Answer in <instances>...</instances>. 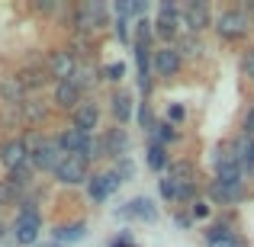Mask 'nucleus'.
Returning <instances> with one entry per match:
<instances>
[{
  "mask_svg": "<svg viewBox=\"0 0 254 247\" xmlns=\"http://www.w3.org/2000/svg\"><path fill=\"white\" fill-rule=\"evenodd\" d=\"M212 29H216V36L222 39V42L235 45V42H242V39H248V32L254 29V16L245 13L242 6H225V10L216 16Z\"/></svg>",
  "mask_w": 254,
  "mask_h": 247,
  "instance_id": "f257e3e1",
  "label": "nucleus"
},
{
  "mask_svg": "<svg viewBox=\"0 0 254 247\" xmlns=\"http://www.w3.org/2000/svg\"><path fill=\"white\" fill-rule=\"evenodd\" d=\"M26 145H29V164L36 173H52L62 161V148H58L55 135H42V132H32L29 138H26Z\"/></svg>",
  "mask_w": 254,
  "mask_h": 247,
  "instance_id": "f03ea898",
  "label": "nucleus"
},
{
  "mask_svg": "<svg viewBox=\"0 0 254 247\" xmlns=\"http://www.w3.org/2000/svg\"><path fill=\"white\" fill-rule=\"evenodd\" d=\"M71 26H74V36H97L100 29L110 26V10L103 3H77L74 6V16H71Z\"/></svg>",
  "mask_w": 254,
  "mask_h": 247,
  "instance_id": "7ed1b4c3",
  "label": "nucleus"
},
{
  "mask_svg": "<svg viewBox=\"0 0 254 247\" xmlns=\"http://www.w3.org/2000/svg\"><path fill=\"white\" fill-rule=\"evenodd\" d=\"M23 209H19L16 222H13V238H16V244L29 247L39 241V231H42V215H39L36 202H29V199H23Z\"/></svg>",
  "mask_w": 254,
  "mask_h": 247,
  "instance_id": "20e7f679",
  "label": "nucleus"
},
{
  "mask_svg": "<svg viewBox=\"0 0 254 247\" xmlns=\"http://www.w3.org/2000/svg\"><path fill=\"white\" fill-rule=\"evenodd\" d=\"M216 23V16H212L209 3H203V0H190V3H184V10H180V36L184 32H190V36H203L209 26Z\"/></svg>",
  "mask_w": 254,
  "mask_h": 247,
  "instance_id": "39448f33",
  "label": "nucleus"
},
{
  "mask_svg": "<svg viewBox=\"0 0 254 247\" xmlns=\"http://www.w3.org/2000/svg\"><path fill=\"white\" fill-rule=\"evenodd\" d=\"M52 173H55V180L62 186H81V183L87 186V180L93 177V173H90V161L81 157V154H64Z\"/></svg>",
  "mask_w": 254,
  "mask_h": 247,
  "instance_id": "423d86ee",
  "label": "nucleus"
},
{
  "mask_svg": "<svg viewBox=\"0 0 254 247\" xmlns=\"http://www.w3.org/2000/svg\"><path fill=\"white\" fill-rule=\"evenodd\" d=\"M77 58L71 55L68 49H52L49 55H45V71H49L52 84H64V81H74L77 74Z\"/></svg>",
  "mask_w": 254,
  "mask_h": 247,
  "instance_id": "0eeeda50",
  "label": "nucleus"
},
{
  "mask_svg": "<svg viewBox=\"0 0 254 247\" xmlns=\"http://www.w3.org/2000/svg\"><path fill=\"white\" fill-rule=\"evenodd\" d=\"M184 68V58L174 45H155V55H151V74L158 81H174Z\"/></svg>",
  "mask_w": 254,
  "mask_h": 247,
  "instance_id": "6e6552de",
  "label": "nucleus"
},
{
  "mask_svg": "<svg viewBox=\"0 0 254 247\" xmlns=\"http://www.w3.org/2000/svg\"><path fill=\"white\" fill-rule=\"evenodd\" d=\"M23 164H29V145L23 135H10L0 142V167L6 173H16Z\"/></svg>",
  "mask_w": 254,
  "mask_h": 247,
  "instance_id": "1a4fd4ad",
  "label": "nucleus"
},
{
  "mask_svg": "<svg viewBox=\"0 0 254 247\" xmlns=\"http://www.w3.org/2000/svg\"><path fill=\"white\" fill-rule=\"evenodd\" d=\"M100 119H103V109H100V103L93 97H84V103L71 112V125H74V129H81L84 135H97Z\"/></svg>",
  "mask_w": 254,
  "mask_h": 247,
  "instance_id": "9d476101",
  "label": "nucleus"
},
{
  "mask_svg": "<svg viewBox=\"0 0 254 247\" xmlns=\"http://www.w3.org/2000/svg\"><path fill=\"white\" fill-rule=\"evenodd\" d=\"M123 186V180H119L116 170H103V173H93L90 180H87V196L93 199L97 205H103L106 199L113 196V193Z\"/></svg>",
  "mask_w": 254,
  "mask_h": 247,
  "instance_id": "9b49d317",
  "label": "nucleus"
},
{
  "mask_svg": "<svg viewBox=\"0 0 254 247\" xmlns=\"http://www.w3.org/2000/svg\"><path fill=\"white\" fill-rule=\"evenodd\" d=\"M110 112H113V119H116V125L126 129V125L135 119V97H132V90L116 87V90L110 93Z\"/></svg>",
  "mask_w": 254,
  "mask_h": 247,
  "instance_id": "f8f14e48",
  "label": "nucleus"
},
{
  "mask_svg": "<svg viewBox=\"0 0 254 247\" xmlns=\"http://www.w3.org/2000/svg\"><path fill=\"white\" fill-rule=\"evenodd\" d=\"M100 145H103V157H113V161H123L129 157V132L123 125H113L100 135Z\"/></svg>",
  "mask_w": 254,
  "mask_h": 247,
  "instance_id": "ddd939ff",
  "label": "nucleus"
},
{
  "mask_svg": "<svg viewBox=\"0 0 254 247\" xmlns=\"http://www.w3.org/2000/svg\"><path fill=\"white\" fill-rule=\"evenodd\" d=\"M84 103V93L74 81H64V84H52V106L62 112H74L77 106Z\"/></svg>",
  "mask_w": 254,
  "mask_h": 247,
  "instance_id": "4468645a",
  "label": "nucleus"
},
{
  "mask_svg": "<svg viewBox=\"0 0 254 247\" xmlns=\"http://www.w3.org/2000/svg\"><path fill=\"white\" fill-rule=\"evenodd\" d=\"M26 99H29V90L23 87L19 74H0V103L10 109H19Z\"/></svg>",
  "mask_w": 254,
  "mask_h": 247,
  "instance_id": "2eb2a0df",
  "label": "nucleus"
},
{
  "mask_svg": "<svg viewBox=\"0 0 254 247\" xmlns=\"http://www.w3.org/2000/svg\"><path fill=\"white\" fill-rule=\"evenodd\" d=\"M90 138L93 135H84L81 129H62L55 135V142H58V148H62V154H81L84 157V151H87V145H90Z\"/></svg>",
  "mask_w": 254,
  "mask_h": 247,
  "instance_id": "dca6fc26",
  "label": "nucleus"
},
{
  "mask_svg": "<svg viewBox=\"0 0 254 247\" xmlns=\"http://www.w3.org/2000/svg\"><path fill=\"white\" fill-rule=\"evenodd\" d=\"M248 199V186H222L216 180H209V202L219 205H238Z\"/></svg>",
  "mask_w": 254,
  "mask_h": 247,
  "instance_id": "f3484780",
  "label": "nucleus"
},
{
  "mask_svg": "<svg viewBox=\"0 0 254 247\" xmlns=\"http://www.w3.org/2000/svg\"><path fill=\"white\" fill-rule=\"evenodd\" d=\"M119 215L123 218H138V222H155L158 218V205L151 202L148 196H135V199H129V202L119 209Z\"/></svg>",
  "mask_w": 254,
  "mask_h": 247,
  "instance_id": "a211bd4d",
  "label": "nucleus"
},
{
  "mask_svg": "<svg viewBox=\"0 0 254 247\" xmlns=\"http://www.w3.org/2000/svg\"><path fill=\"white\" fill-rule=\"evenodd\" d=\"M19 81H23V87L29 93H36V90H42V87H49L52 77H49V71H45V61H32L19 71Z\"/></svg>",
  "mask_w": 254,
  "mask_h": 247,
  "instance_id": "6ab92c4d",
  "label": "nucleus"
},
{
  "mask_svg": "<svg viewBox=\"0 0 254 247\" xmlns=\"http://www.w3.org/2000/svg\"><path fill=\"white\" fill-rule=\"evenodd\" d=\"M87 238V222H68V225H55V231H52V241L68 247L74 241H84Z\"/></svg>",
  "mask_w": 254,
  "mask_h": 247,
  "instance_id": "aec40b11",
  "label": "nucleus"
},
{
  "mask_svg": "<svg viewBox=\"0 0 254 247\" xmlns=\"http://www.w3.org/2000/svg\"><path fill=\"white\" fill-rule=\"evenodd\" d=\"M52 109H55V106H52V99L45 103V99H39V97H29L23 106H19V119H23V122H29V125H36V122H42Z\"/></svg>",
  "mask_w": 254,
  "mask_h": 247,
  "instance_id": "412c9836",
  "label": "nucleus"
},
{
  "mask_svg": "<svg viewBox=\"0 0 254 247\" xmlns=\"http://www.w3.org/2000/svg\"><path fill=\"white\" fill-rule=\"evenodd\" d=\"M229 238H238L235 222H232V218H219V222H209V225H206V231H203L206 247H209V244H219V241H229Z\"/></svg>",
  "mask_w": 254,
  "mask_h": 247,
  "instance_id": "4be33fe9",
  "label": "nucleus"
},
{
  "mask_svg": "<svg viewBox=\"0 0 254 247\" xmlns=\"http://www.w3.org/2000/svg\"><path fill=\"white\" fill-rule=\"evenodd\" d=\"M100 81H103V71H100L90 58H84V61L77 64V74H74V84L81 87V93H90Z\"/></svg>",
  "mask_w": 254,
  "mask_h": 247,
  "instance_id": "5701e85b",
  "label": "nucleus"
},
{
  "mask_svg": "<svg viewBox=\"0 0 254 247\" xmlns=\"http://www.w3.org/2000/svg\"><path fill=\"white\" fill-rule=\"evenodd\" d=\"M174 49L180 51L184 61H190V58H203V36H190V32H184Z\"/></svg>",
  "mask_w": 254,
  "mask_h": 247,
  "instance_id": "b1692460",
  "label": "nucleus"
},
{
  "mask_svg": "<svg viewBox=\"0 0 254 247\" xmlns=\"http://www.w3.org/2000/svg\"><path fill=\"white\" fill-rule=\"evenodd\" d=\"M145 161H148V167H151V170H155V173H161V177H164V170H168V167H171L168 148H164V145H158L155 138H151V142H148V157H145Z\"/></svg>",
  "mask_w": 254,
  "mask_h": 247,
  "instance_id": "393cba45",
  "label": "nucleus"
},
{
  "mask_svg": "<svg viewBox=\"0 0 254 247\" xmlns=\"http://www.w3.org/2000/svg\"><path fill=\"white\" fill-rule=\"evenodd\" d=\"M155 39H158L161 45H177V39H180L177 19H158V16H155Z\"/></svg>",
  "mask_w": 254,
  "mask_h": 247,
  "instance_id": "a878e982",
  "label": "nucleus"
},
{
  "mask_svg": "<svg viewBox=\"0 0 254 247\" xmlns=\"http://www.w3.org/2000/svg\"><path fill=\"white\" fill-rule=\"evenodd\" d=\"M158 193H161L164 202H177V196H180V183L171 177V173H164V177L158 180Z\"/></svg>",
  "mask_w": 254,
  "mask_h": 247,
  "instance_id": "bb28decb",
  "label": "nucleus"
},
{
  "mask_svg": "<svg viewBox=\"0 0 254 247\" xmlns=\"http://www.w3.org/2000/svg\"><path fill=\"white\" fill-rule=\"evenodd\" d=\"M135 122L142 125V129H148V132H155V129H158L155 112H151V103H148V99H142V103L135 106Z\"/></svg>",
  "mask_w": 254,
  "mask_h": 247,
  "instance_id": "cd10ccee",
  "label": "nucleus"
},
{
  "mask_svg": "<svg viewBox=\"0 0 254 247\" xmlns=\"http://www.w3.org/2000/svg\"><path fill=\"white\" fill-rule=\"evenodd\" d=\"M177 138H180V132L174 129L168 119H161V122H158V129H155V142L168 148V145H171V142H177Z\"/></svg>",
  "mask_w": 254,
  "mask_h": 247,
  "instance_id": "c85d7f7f",
  "label": "nucleus"
},
{
  "mask_svg": "<svg viewBox=\"0 0 254 247\" xmlns=\"http://www.w3.org/2000/svg\"><path fill=\"white\" fill-rule=\"evenodd\" d=\"M103 81H110V84H119L126 77V64L123 61H110V64H103Z\"/></svg>",
  "mask_w": 254,
  "mask_h": 247,
  "instance_id": "c756f323",
  "label": "nucleus"
},
{
  "mask_svg": "<svg viewBox=\"0 0 254 247\" xmlns=\"http://www.w3.org/2000/svg\"><path fill=\"white\" fill-rule=\"evenodd\" d=\"M190 215H193V222H203V218H209V215H212V202L196 199V202L190 205Z\"/></svg>",
  "mask_w": 254,
  "mask_h": 247,
  "instance_id": "7c9ffc66",
  "label": "nucleus"
},
{
  "mask_svg": "<svg viewBox=\"0 0 254 247\" xmlns=\"http://www.w3.org/2000/svg\"><path fill=\"white\" fill-rule=\"evenodd\" d=\"M113 170L119 173V180H135V164H132V157H123V161H116V167H113Z\"/></svg>",
  "mask_w": 254,
  "mask_h": 247,
  "instance_id": "2f4dec72",
  "label": "nucleus"
},
{
  "mask_svg": "<svg viewBox=\"0 0 254 247\" xmlns=\"http://www.w3.org/2000/svg\"><path fill=\"white\" fill-rule=\"evenodd\" d=\"M168 122L177 129V125H184L187 122V106H180V103H171L168 106Z\"/></svg>",
  "mask_w": 254,
  "mask_h": 247,
  "instance_id": "473e14b6",
  "label": "nucleus"
},
{
  "mask_svg": "<svg viewBox=\"0 0 254 247\" xmlns=\"http://www.w3.org/2000/svg\"><path fill=\"white\" fill-rule=\"evenodd\" d=\"M242 74H245V77H248V81L254 84V45L242 51Z\"/></svg>",
  "mask_w": 254,
  "mask_h": 247,
  "instance_id": "72a5a7b5",
  "label": "nucleus"
},
{
  "mask_svg": "<svg viewBox=\"0 0 254 247\" xmlns=\"http://www.w3.org/2000/svg\"><path fill=\"white\" fill-rule=\"evenodd\" d=\"M242 135L254 138V103L248 106V112H245V119H242Z\"/></svg>",
  "mask_w": 254,
  "mask_h": 247,
  "instance_id": "f704fd0d",
  "label": "nucleus"
},
{
  "mask_svg": "<svg viewBox=\"0 0 254 247\" xmlns=\"http://www.w3.org/2000/svg\"><path fill=\"white\" fill-rule=\"evenodd\" d=\"M116 39H119V42H132V36H129V19H116Z\"/></svg>",
  "mask_w": 254,
  "mask_h": 247,
  "instance_id": "c9c22d12",
  "label": "nucleus"
},
{
  "mask_svg": "<svg viewBox=\"0 0 254 247\" xmlns=\"http://www.w3.org/2000/svg\"><path fill=\"white\" fill-rule=\"evenodd\" d=\"M174 225H177V228H190L193 215H190V212H177V215H174Z\"/></svg>",
  "mask_w": 254,
  "mask_h": 247,
  "instance_id": "e433bc0d",
  "label": "nucleus"
},
{
  "mask_svg": "<svg viewBox=\"0 0 254 247\" xmlns=\"http://www.w3.org/2000/svg\"><path fill=\"white\" fill-rule=\"evenodd\" d=\"M110 247H142V244H135V241H132V235L126 231V235H119V238H116V241H113Z\"/></svg>",
  "mask_w": 254,
  "mask_h": 247,
  "instance_id": "4c0bfd02",
  "label": "nucleus"
},
{
  "mask_svg": "<svg viewBox=\"0 0 254 247\" xmlns=\"http://www.w3.org/2000/svg\"><path fill=\"white\" fill-rule=\"evenodd\" d=\"M209 247H248L245 238H229V241H219V244H209Z\"/></svg>",
  "mask_w": 254,
  "mask_h": 247,
  "instance_id": "58836bf2",
  "label": "nucleus"
},
{
  "mask_svg": "<svg viewBox=\"0 0 254 247\" xmlns=\"http://www.w3.org/2000/svg\"><path fill=\"white\" fill-rule=\"evenodd\" d=\"M42 247H62V244H55V241H52V244H42Z\"/></svg>",
  "mask_w": 254,
  "mask_h": 247,
  "instance_id": "ea45409f",
  "label": "nucleus"
},
{
  "mask_svg": "<svg viewBox=\"0 0 254 247\" xmlns=\"http://www.w3.org/2000/svg\"><path fill=\"white\" fill-rule=\"evenodd\" d=\"M0 235H3V225H0Z\"/></svg>",
  "mask_w": 254,
  "mask_h": 247,
  "instance_id": "a19ab883",
  "label": "nucleus"
}]
</instances>
